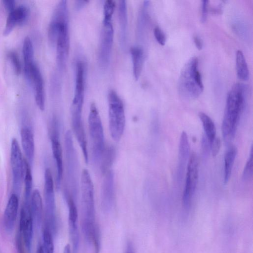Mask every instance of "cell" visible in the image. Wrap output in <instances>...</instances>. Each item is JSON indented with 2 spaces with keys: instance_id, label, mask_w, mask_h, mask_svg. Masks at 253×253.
Listing matches in <instances>:
<instances>
[{
  "instance_id": "obj_1",
  "label": "cell",
  "mask_w": 253,
  "mask_h": 253,
  "mask_svg": "<svg viewBox=\"0 0 253 253\" xmlns=\"http://www.w3.org/2000/svg\"><path fill=\"white\" fill-rule=\"evenodd\" d=\"M247 87L243 84H235L228 93L222 124L224 140L229 142L234 138L245 103Z\"/></svg>"
},
{
  "instance_id": "obj_2",
  "label": "cell",
  "mask_w": 253,
  "mask_h": 253,
  "mask_svg": "<svg viewBox=\"0 0 253 253\" xmlns=\"http://www.w3.org/2000/svg\"><path fill=\"white\" fill-rule=\"evenodd\" d=\"M48 34L56 37V60L60 69L65 68L69 51L68 10L59 8L54 11Z\"/></svg>"
},
{
  "instance_id": "obj_3",
  "label": "cell",
  "mask_w": 253,
  "mask_h": 253,
  "mask_svg": "<svg viewBox=\"0 0 253 253\" xmlns=\"http://www.w3.org/2000/svg\"><path fill=\"white\" fill-rule=\"evenodd\" d=\"M66 185L64 190L65 198L76 200L78 189L79 161L74 147L72 134L70 130L65 135Z\"/></svg>"
},
{
  "instance_id": "obj_4",
  "label": "cell",
  "mask_w": 253,
  "mask_h": 253,
  "mask_svg": "<svg viewBox=\"0 0 253 253\" xmlns=\"http://www.w3.org/2000/svg\"><path fill=\"white\" fill-rule=\"evenodd\" d=\"M82 228L85 231L94 229L96 222L93 185L88 171H82L81 178Z\"/></svg>"
},
{
  "instance_id": "obj_5",
  "label": "cell",
  "mask_w": 253,
  "mask_h": 253,
  "mask_svg": "<svg viewBox=\"0 0 253 253\" xmlns=\"http://www.w3.org/2000/svg\"><path fill=\"white\" fill-rule=\"evenodd\" d=\"M179 88L183 95L192 98L198 97L202 92L204 85L196 57L190 59L182 69Z\"/></svg>"
},
{
  "instance_id": "obj_6",
  "label": "cell",
  "mask_w": 253,
  "mask_h": 253,
  "mask_svg": "<svg viewBox=\"0 0 253 253\" xmlns=\"http://www.w3.org/2000/svg\"><path fill=\"white\" fill-rule=\"evenodd\" d=\"M109 126L111 135L119 141L124 131L126 117L123 102L116 92L111 90L108 95Z\"/></svg>"
},
{
  "instance_id": "obj_7",
  "label": "cell",
  "mask_w": 253,
  "mask_h": 253,
  "mask_svg": "<svg viewBox=\"0 0 253 253\" xmlns=\"http://www.w3.org/2000/svg\"><path fill=\"white\" fill-rule=\"evenodd\" d=\"M94 161L100 162L105 147L103 128L100 116L95 103L91 104L88 118Z\"/></svg>"
},
{
  "instance_id": "obj_8",
  "label": "cell",
  "mask_w": 253,
  "mask_h": 253,
  "mask_svg": "<svg viewBox=\"0 0 253 253\" xmlns=\"http://www.w3.org/2000/svg\"><path fill=\"white\" fill-rule=\"evenodd\" d=\"M44 199L45 227L50 230L53 235L56 232L57 220L53 180L49 168L46 169L44 172Z\"/></svg>"
},
{
  "instance_id": "obj_9",
  "label": "cell",
  "mask_w": 253,
  "mask_h": 253,
  "mask_svg": "<svg viewBox=\"0 0 253 253\" xmlns=\"http://www.w3.org/2000/svg\"><path fill=\"white\" fill-rule=\"evenodd\" d=\"M10 164L12 174L13 188L15 194L19 192L25 173V160L16 138L12 140L10 149Z\"/></svg>"
},
{
  "instance_id": "obj_10",
  "label": "cell",
  "mask_w": 253,
  "mask_h": 253,
  "mask_svg": "<svg viewBox=\"0 0 253 253\" xmlns=\"http://www.w3.org/2000/svg\"><path fill=\"white\" fill-rule=\"evenodd\" d=\"M112 20L103 19L101 32L98 60L103 69L108 67L111 59L114 38Z\"/></svg>"
},
{
  "instance_id": "obj_11",
  "label": "cell",
  "mask_w": 253,
  "mask_h": 253,
  "mask_svg": "<svg viewBox=\"0 0 253 253\" xmlns=\"http://www.w3.org/2000/svg\"><path fill=\"white\" fill-rule=\"evenodd\" d=\"M198 178V163L195 153L190 155L187 167L185 183L183 194V202L186 207H189L195 191Z\"/></svg>"
},
{
  "instance_id": "obj_12",
  "label": "cell",
  "mask_w": 253,
  "mask_h": 253,
  "mask_svg": "<svg viewBox=\"0 0 253 253\" xmlns=\"http://www.w3.org/2000/svg\"><path fill=\"white\" fill-rule=\"evenodd\" d=\"M59 123L56 118L52 120L50 135L51 149L56 169V185L60 187L63 173L62 147L59 141Z\"/></svg>"
},
{
  "instance_id": "obj_13",
  "label": "cell",
  "mask_w": 253,
  "mask_h": 253,
  "mask_svg": "<svg viewBox=\"0 0 253 253\" xmlns=\"http://www.w3.org/2000/svg\"><path fill=\"white\" fill-rule=\"evenodd\" d=\"M30 203H24L21 210L19 231L21 233L26 249L30 253L33 236V224Z\"/></svg>"
},
{
  "instance_id": "obj_14",
  "label": "cell",
  "mask_w": 253,
  "mask_h": 253,
  "mask_svg": "<svg viewBox=\"0 0 253 253\" xmlns=\"http://www.w3.org/2000/svg\"><path fill=\"white\" fill-rule=\"evenodd\" d=\"M26 78L34 86L37 105L41 110H44L45 98L43 81L41 71L35 63L31 66Z\"/></svg>"
},
{
  "instance_id": "obj_15",
  "label": "cell",
  "mask_w": 253,
  "mask_h": 253,
  "mask_svg": "<svg viewBox=\"0 0 253 253\" xmlns=\"http://www.w3.org/2000/svg\"><path fill=\"white\" fill-rule=\"evenodd\" d=\"M115 198L114 175L111 170L105 172L101 186V200L103 210L109 211L112 208Z\"/></svg>"
},
{
  "instance_id": "obj_16",
  "label": "cell",
  "mask_w": 253,
  "mask_h": 253,
  "mask_svg": "<svg viewBox=\"0 0 253 253\" xmlns=\"http://www.w3.org/2000/svg\"><path fill=\"white\" fill-rule=\"evenodd\" d=\"M19 207L18 195L13 193L7 203L3 215V224L5 230L11 232L15 226Z\"/></svg>"
},
{
  "instance_id": "obj_17",
  "label": "cell",
  "mask_w": 253,
  "mask_h": 253,
  "mask_svg": "<svg viewBox=\"0 0 253 253\" xmlns=\"http://www.w3.org/2000/svg\"><path fill=\"white\" fill-rule=\"evenodd\" d=\"M22 147L26 157V160L31 166L35 156V141L34 134L27 126L22 127L20 131Z\"/></svg>"
},
{
  "instance_id": "obj_18",
  "label": "cell",
  "mask_w": 253,
  "mask_h": 253,
  "mask_svg": "<svg viewBox=\"0 0 253 253\" xmlns=\"http://www.w3.org/2000/svg\"><path fill=\"white\" fill-rule=\"evenodd\" d=\"M118 13L120 42L123 48H125L127 42L128 29L127 10L126 0L119 1Z\"/></svg>"
},
{
  "instance_id": "obj_19",
  "label": "cell",
  "mask_w": 253,
  "mask_h": 253,
  "mask_svg": "<svg viewBox=\"0 0 253 253\" xmlns=\"http://www.w3.org/2000/svg\"><path fill=\"white\" fill-rule=\"evenodd\" d=\"M30 209L34 224L40 227L42 217L43 207L42 197L38 190H34L32 194Z\"/></svg>"
},
{
  "instance_id": "obj_20",
  "label": "cell",
  "mask_w": 253,
  "mask_h": 253,
  "mask_svg": "<svg viewBox=\"0 0 253 253\" xmlns=\"http://www.w3.org/2000/svg\"><path fill=\"white\" fill-rule=\"evenodd\" d=\"M189 144L188 136L185 131L181 133L179 147V163L178 174L179 176L182 175L185 164L189 158Z\"/></svg>"
},
{
  "instance_id": "obj_21",
  "label": "cell",
  "mask_w": 253,
  "mask_h": 253,
  "mask_svg": "<svg viewBox=\"0 0 253 253\" xmlns=\"http://www.w3.org/2000/svg\"><path fill=\"white\" fill-rule=\"evenodd\" d=\"M130 52L133 64V72L134 78L137 80L141 74L143 62L144 51L139 46H133L130 47Z\"/></svg>"
},
{
  "instance_id": "obj_22",
  "label": "cell",
  "mask_w": 253,
  "mask_h": 253,
  "mask_svg": "<svg viewBox=\"0 0 253 253\" xmlns=\"http://www.w3.org/2000/svg\"><path fill=\"white\" fill-rule=\"evenodd\" d=\"M22 52L24 63V73L26 77L28 75L34 62V48L30 37L25 38L22 47Z\"/></svg>"
},
{
  "instance_id": "obj_23",
  "label": "cell",
  "mask_w": 253,
  "mask_h": 253,
  "mask_svg": "<svg viewBox=\"0 0 253 253\" xmlns=\"http://www.w3.org/2000/svg\"><path fill=\"white\" fill-rule=\"evenodd\" d=\"M237 150L236 148L231 146L225 152L224 161V183L226 184L230 177L233 164L236 158Z\"/></svg>"
},
{
  "instance_id": "obj_24",
  "label": "cell",
  "mask_w": 253,
  "mask_h": 253,
  "mask_svg": "<svg viewBox=\"0 0 253 253\" xmlns=\"http://www.w3.org/2000/svg\"><path fill=\"white\" fill-rule=\"evenodd\" d=\"M199 118L202 123L209 144H211L216 138V127L211 119L203 112H200Z\"/></svg>"
},
{
  "instance_id": "obj_25",
  "label": "cell",
  "mask_w": 253,
  "mask_h": 253,
  "mask_svg": "<svg viewBox=\"0 0 253 253\" xmlns=\"http://www.w3.org/2000/svg\"><path fill=\"white\" fill-rule=\"evenodd\" d=\"M236 68L238 78L243 81L248 80L249 76V69L244 54L241 50L236 52Z\"/></svg>"
},
{
  "instance_id": "obj_26",
  "label": "cell",
  "mask_w": 253,
  "mask_h": 253,
  "mask_svg": "<svg viewBox=\"0 0 253 253\" xmlns=\"http://www.w3.org/2000/svg\"><path fill=\"white\" fill-rule=\"evenodd\" d=\"M25 184V203H30L33 187V177L31 166L26 160H25V173L24 177Z\"/></svg>"
},
{
  "instance_id": "obj_27",
  "label": "cell",
  "mask_w": 253,
  "mask_h": 253,
  "mask_svg": "<svg viewBox=\"0 0 253 253\" xmlns=\"http://www.w3.org/2000/svg\"><path fill=\"white\" fill-rule=\"evenodd\" d=\"M77 219H69V233L73 247V253H77L80 243V235L78 225Z\"/></svg>"
},
{
  "instance_id": "obj_28",
  "label": "cell",
  "mask_w": 253,
  "mask_h": 253,
  "mask_svg": "<svg viewBox=\"0 0 253 253\" xmlns=\"http://www.w3.org/2000/svg\"><path fill=\"white\" fill-rule=\"evenodd\" d=\"M52 236L50 230L44 227L42 233L43 245H42L43 253H54Z\"/></svg>"
},
{
  "instance_id": "obj_29",
  "label": "cell",
  "mask_w": 253,
  "mask_h": 253,
  "mask_svg": "<svg viewBox=\"0 0 253 253\" xmlns=\"http://www.w3.org/2000/svg\"><path fill=\"white\" fill-rule=\"evenodd\" d=\"M17 14L16 13L15 9L10 12L6 19L5 28L3 31V35L4 36L8 35L13 30L15 26L17 24H19V20Z\"/></svg>"
},
{
  "instance_id": "obj_30",
  "label": "cell",
  "mask_w": 253,
  "mask_h": 253,
  "mask_svg": "<svg viewBox=\"0 0 253 253\" xmlns=\"http://www.w3.org/2000/svg\"><path fill=\"white\" fill-rule=\"evenodd\" d=\"M253 148H251V154L245 168L244 169L243 177L245 180H249L253 177Z\"/></svg>"
},
{
  "instance_id": "obj_31",
  "label": "cell",
  "mask_w": 253,
  "mask_h": 253,
  "mask_svg": "<svg viewBox=\"0 0 253 253\" xmlns=\"http://www.w3.org/2000/svg\"><path fill=\"white\" fill-rule=\"evenodd\" d=\"M115 7V2L114 0H107L105 1L103 7L104 19L112 20Z\"/></svg>"
},
{
  "instance_id": "obj_32",
  "label": "cell",
  "mask_w": 253,
  "mask_h": 253,
  "mask_svg": "<svg viewBox=\"0 0 253 253\" xmlns=\"http://www.w3.org/2000/svg\"><path fill=\"white\" fill-rule=\"evenodd\" d=\"M8 57L12 64L15 74L19 75L21 71V66L17 53L14 51H11L8 53Z\"/></svg>"
},
{
  "instance_id": "obj_33",
  "label": "cell",
  "mask_w": 253,
  "mask_h": 253,
  "mask_svg": "<svg viewBox=\"0 0 253 253\" xmlns=\"http://www.w3.org/2000/svg\"><path fill=\"white\" fill-rule=\"evenodd\" d=\"M154 35L158 42L162 45L165 44L166 38L164 33L161 29L157 26L154 30Z\"/></svg>"
},
{
  "instance_id": "obj_34",
  "label": "cell",
  "mask_w": 253,
  "mask_h": 253,
  "mask_svg": "<svg viewBox=\"0 0 253 253\" xmlns=\"http://www.w3.org/2000/svg\"><path fill=\"white\" fill-rule=\"evenodd\" d=\"M16 246L18 253H26V247L21 233L18 231L16 236Z\"/></svg>"
},
{
  "instance_id": "obj_35",
  "label": "cell",
  "mask_w": 253,
  "mask_h": 253,
  "mask_svg": "<svg viewBox=\"0 0 253 253\" xmlns=\"http://www.w3.org/2000/svg\"><path fill=\"white\" fill-rule=\"evenodd\" d=\"M211 154L212 156L215 157L217 155L220 148L221 141L219 138L216 137L215 139L210 144Z\"/></svg>"
},
{
  "instance_id": "obj_36",
  "label": "cell",
  "mask_w": 253,
  "mask_h": 253,
  "mask_svg": "<svg viewBox=\"0 0 253 253\" xmlns=\"http://www.w3.org/2000/svg\"><path fill=\"white\" fill-rule=\"evenodd\" d=\"M208 3L209 1L207 0H204L202 1L201 21L202 23H205L207 19L209 6Z\"/></svg>"
},
{
  "instance_id": "obj_37",
  "label": "cell",
  "mask_w": 253,
  "mask_h": 253,
  "mask_svg": "<svg viewBox=\"0 0 253 253\" xmlns=\"http://www.w3.org/2000/svg\"><path fill=\"white\" fill-rule=\"evenodd\" d=\"M5 8L9 12L15 8V1L13 0H4L2 1Z\"/></svg>"
},
{
  "instance_id": "obj_38",
  "label": "cell",
  "mask_w": 253,
  "mask_h": 253,
  "mask_svg": "<svg viewBox=\"0 0 253 253\" xmlns=\"http://www.w3.org/2000/svg\"><path fill=\"white\" fill-rule=\"evenodd\" d=\"M194 43L197 48L200 50L203 47V42L201 39L198 36H194L193 38Z\"/></svg>"
},
{
  "instance_id": "obj_39",
  "label": "cell",
  "mask_w": 253,
  "mask_h": 253,
  "mask_svg": "<svg viewBox=\"0 0 253 253\" xmlns=\"http://www.w3.org/2000/svg\"><path fill=\"white\" fill-rule=\"evenodd\" d=\"M88 1L86 0H76L75 1V8L77 10H79L83 7Z\"/></svg>"
},
{
  "instance_id": "obj_40",
  "label": "cell",
  "mask_w": 253,
  "mask_h": 253,
  "mask_svg": "<svg viewBox=\"0 0 253 253\" xmlns=\"http://www.w3.org/2000/svg\"><path fill=\"white\" fill-rule=\"evenodd\" d=\"M63 253H71L70 247L69 245H67L65 247Z\"/></svg>"
},
{
  "instance_id": "obj_41",
  "label": "cell",
  "mask_w": 253,
  "mask_h": 253,
  "mask_svg": "<svg viewBox=\"0 0 253 253\" xmlns=\"http://www.w3.org/2000/svg\"><path fill=\"white\" fill-rule=\"evenodd\" d=\"M36 253H43L42 245H39V246L37 249Z\"/></svg>"
}]
</instances>
